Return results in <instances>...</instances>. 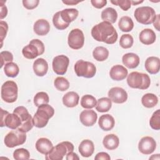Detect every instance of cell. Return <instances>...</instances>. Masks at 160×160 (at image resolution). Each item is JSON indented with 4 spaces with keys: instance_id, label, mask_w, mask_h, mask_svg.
I'll return each mask as SVG.
<instances>
[{
    "instance_id": "obj_1",
    "label": "cell",
    "mask_w": 160,
    "mask_h": 160,
    "mask_svg": "<svg viewBox=\"0 0 160 160\" xmlns=\"http://www.w3.org/2000/svg\"><path fill=\"white\" fill-rule=\"evenodd\" d=\"M91 35L97 41L108 44L115 43L118 38V32L112 24L105 21L95 25L91 29Z\"/></svg>"
},
{
    "instance_id": "obj_2",
    "label": "cell",
    "mask_w": 160,
    "mask_h": 160,
    "mask_svg": "<svg viewBox=\"0 0 160 160\" xmlns=\"http://www.w3.org/2000/svg\"><path fill=\"white\" fill-rule=\"evenodd\" d=\"M54 114V109L51 106L48 104L39 106L32 118L34 126L38 128L45 127Z\"/></svg>"
},
{
    "instance_id": "obj_3",
    "label": "cell",
    "mask_w": 160,
    "mask_h": 160,
    "mask_svg": "<svg viewBox=\"0 0 160 160\" xmlns=\"http://www.w3.org/2000/svg\"><path fill=\"white\" fill-rule=\"evenodd\" d=\"M127 83L132 88L146 89L150 86L151 79L147 74L134 71L128 76Z\"/></svg>"
},
{
    "instance_id": "obj_4",
    "label": "cell",
    "mask_w": 160,
    "mask_h": 160,
    "mask_svg": "<svg viewBox=\"0 0 160 160\" xmlns=\"http://www.w3.org/2000/svg\"><path fill=\"white\" fill-rule=\"evenodd\" d=\"M74 145L69 141H63L53 147L51 151L45 155L47 160H61L69 152L73 151Z\"/></svg>"
},
{
    "instance_id": "obj_5",
    "label": "cell",
    "mask_w": 160,
    "mask_h": 160,
    "mask_svg": "<svg viewBox=\"0 0 160 160\" xmlns=\"http://www.w3.org/2000/svg\"><path fill=\"white\" fill-rule=\"evenodd\" d=\"M44 49L43 42L38 39H34L29 42V44L22 48V53L24 58L32 59L42 54L44 52Z\"/></svg>"
},
{
    "instance_id": "obj_6",
    "label": "cell",
    "mask_w": 160,
    "mask_h": 160,
    "mask_svg": "<svg viewBox=\"0 0 160 160\" xmlns=\"http://www.w3.org/2000/svg\"><path fill=\"white\" fill-rule=\"evenodd\" d=\"M134 16L138 22L148 25L153 22L156 14L154 9L151 7L141 6L135 9Z\"/></svg>"
},
{
    "instance_id": "obj_7",
    "label": "cell",
    "mask_w": 160,
    "mask_h": 160,
    "mask_svg": "<svg viewBox=\"0 0 160 160\" xmlns=\"http://www.w3.org/2000/svg\"><path fill=\"white\" fill-rule=\"evenodd\" d=\"M18 92V86L14 81H7L1 86V98L8 103H12L17 100Z\"/></svg>"
},
{
    "instance_id": "obj_8",
    "label": "cell",
    "mask_w": 160,
    "mask_h": 160,
    "mask_svg": "<svg viewBox=\"0 0 160 160\" xmlns=\"http://www.w3.org/2000/svg\"><path fill=\"white\" fill-rule=\"evenodd\" d=\"M74 68L76 75L79 77L91 78L96 72V68L93 63L82 59L78 60L75 63Z\"/></svg>"
},
{
    "instance_id": "obj_9",
    "label": "cell",
    "mask_w": 160,
    "mask_h": 160,
    "mask_svg": "<svg viewBox=\"0 0 160 160\" xmlns=\"http://www.w3.org/2000/svg\"><path fill=\"white\" fill-rule=\"evenodd\" d=\"M13 112L16 114L21 121V124L18 129L27 132L33 128L34 123L32 118L25 107L22 106H18L14 109Z\"/></svg>"
},
{
    "instance_id": "obj_10",
    "label": "cell",
    "mask_w": 160,
    "mask_h": 160,
    "mask_svg": "<svg viewBox=\"0 0 160 160\" xmlns=\"http://www.w3.org/2000/svg\"><path fill=\"white\" fill-rule=\"evenodd\" d=\"M26 140V134L19 129H12L4 138V144L8 148H12L23 144Z\"/></svg>"
},
{
    "instance_id": "obj_11",
    "label": "cell",
    "mask_w": 160,
    "mask_h": 160,
    "mask_svg": "<svg viewBox=\"0 0 160 160\" xmlns=\"http://www.w3.org/2000/svg\"><path fill=\"white\" fill-rule=\"evenodd\" d=\"M21 124L19 117L15 113H9L1 109V127L6 126L11 129H18Z\"/></svg>"
},
{
    "instance_id": "obj_12",
    "label": "cell",
    "mask_w": 160,
    "mask_h": 160,
    "mask_svg": "<svg viewBox=\"0 0 160 160\" xmlns=\"http://www.w3.org/2000/svg\"><path fill=\"white\" fill-rule=\"evenodd\" d=\"M69 46L73 49H79L84 44V36L82 31L78 29H72L68 38Z\"/></svg>"
},
{
    "instance_id": "obj_13",
    "label": "cell",
    "mask_w": 160,
    "mask_h": 160,
    "mask_svg": "<svg viewBox=\"0 0 160 160\" xmlns=\"http://www.w3.org/2000/svg\"><path fill=\"white\" fill-rule=\"evenodd\" d=\"M69 64V59L65 55H59L54 58L52 60L53 71L58 75L64 74Z\"/></svg>"
},
{
    "instance_id": "obj_14",
    "label": "cell",
    "mask_w": 160,
    "mask_h": 160,
    "mask_svg": "<svg viewBox=\"0 0 160 160\" xmlns=\"http://www.w3.org/2000/svg\"><path fill=\"white\" fill-rule=\"evenodd\" d=\"M156 148V142L151 136H144L141 139L138 144L139 151L143 154H150Z\"/></svg>"
},
{
    "instance_id": "obj_15",
    "label": "cell",
    "mask_w": 160,
    "mask_h": 160,
    "mask_svg": "<svg viewBox=\"0 0 160 160\" xmlns=\"http://www.w3.org/2000/svg\"><path fill=\"white\" fill-rule=\"evenodd\" d=\"M108 97L114 103L122 104L125 102L128 99L127 92L122 88L114 87L108 91Z\"/></svg>"
},
{
    "instance_id": "obj_16",
    "label": "cell",
    "mask_w": 160,
    "mask_h": 160,
    "mask_svg": "<svg viewBox=\"0 0 160 160\" xmlns=\"http://www.w3.org/2000/svg\"><path fill=\"white\" fill-rule=\"evenodd\" d=\"M97 119V113L92 109L84 110L79 115V120L81 122L87 127L93 126L96 123Z\"/></svg>"
},
{
    "instance_id": "obj_17",
    "label": "cell",
    "mask_w": 160,
    "mask_h": 160,
    "mask_svg": "<svg viewBox=\"0 0 160 160\" xmlns=\"http://www.w3.org/2000/svg\"><path fill=\"white\" fill-rule=\"evenodd\" d=\"M128 73V70L125 67L117 64L111 68L109 71V76L112 80L122 81L127 77Z\"/></svg>"
},
{
    "instance_id": "obj_18",
    "label": "cell",
    "mask_w": 160,
    "mask_h": 160,
    "mask_svg": "<svg viewBox=\"0 0 160 160\" xmlns=\"http://www.w3.org/2000/svg\"><path fill=\"white\" fill-rule=\"evenodd\" d=\"M78 150L82 157H90L94 151V143L89 139H84L79 145Z\"/></svg>"
},
{
    "instance_id": "obj_19",
    "label": "cell",
    "mask_w": 160,
    "mask_h": 160,
    "mask_svg": "<svg viewBox=\"0 0 160 160\" xmlns=\"http://www.w3.org/2000/svg\"><path fill=\"white\" fill-rule=\"evenodd\" d=\"M33 71L34 74L39 77L44 76L48 72V64L43 58H38L34 61Z\"/></svg>"
},
{
    "instance_id": "obj_20",
    "label": "cell",
    "mask_w": 160,
    "mask_h": 160,
    "mask_svg": "<svg viewBox=\"0 0 160 160\" xmlns=\"http://www.w3.org/2000/svg\"><path fill=\"white\" fill-rule=\"evenodd\" d=\"M53 148L52 142L48 138H41L38 139L36 142V150L44 155L48 154Z\"/></svg>"
},
{
    "instance_id": "obj_21",
    "label": "cell",
    "mask_w": 160,
    "mask_h": 160,
    "mask_svg": "<svg viewBox=\"0 0 160 160\" xmlns=\"http://www.w3.org/2000/svg\"><path fill=\"white\" fill-rule=\"evenodd\" d=\"M33 29L37 35L45 36L49 32L50 24L47 20L40 19L34 22Z\"/></svg>"
},
{
    "instance_id": "obj_22",
    "label": "cell",
    "mask_w": 160,
    "mask_h": 160,
    "mask_svg": "<svg viewBox=\"0 0 160 160\" xmlns=\"http://www.w3.org/2000/svg\"><path fill=\"white\" fill-rule=\"evenodd\" d=\"M122 61L124 65L129 69H134L139 64V57L135 53L128 52L123 55Z\"/></svg>"
},
{
    "instance_id": "obj_23",
    "label": "cell",
    "mask_w": 160,
    "mask_h": 160,
    "mask_svg": "<svg viewBox=\"0 0 160 160\" xmlns=\"http://www.w3.org/2000/svg\"><path fill=\"white\" fill-rule=\"evenodd\" d=\"M144 66L146 70L151 74H157L159 71V58L155 56H150L146 59Z\"/></svg>"
},
{
    "instance_id": "obj_24",
    "label": "cell",
    "mask_w": 160,
    "mask_h": 160,
    "mask_svg": "<svg viewBox=\"0 0 160 160\" xmlns=\"http://www.w3.org/2000/svg\"><path fill=\"white\" fill-rule=\"evenodd\" d=\"M98 124L102 130L108 131L114 128L115 125V120L114 118L109 114H103L100 116L98 121Z\"/></svg>"
},
{
    "instance_id": "obj_25",
    "label": "cell",
    "mask_w": 160,
    "mask_h": 160,
    "mask_svg": "<svg viewBox=\"0 0 160 160\" xmlns=\"http://www.w3.org/2000/svg\"><path fill=\"white\" fill-rule=\"evenodd\" d=\"M139 39L142 44L145 45H150L155 42L156 36L153 30L146 28L141 31L139 35Z\"/></svg>"
},
{
    "instance_id": "obj_26",
    "label": "cell",
    "mask_w": 160,
    "mask_h": 160,
    "mask_svg": "<svg viewBox=\"0 0 160 160\" xmlns=\"http://www.w3.org/2000/svg\"><path fill=\"white\" fill-rule=\"evenodd\" d=\"M79 96L74 91H69L62 97V102L64 106L68 108H74L78 104Z\"/></svg>"
},
{
    "instance_id": "obj_27",
    "label": "cell",
    "mask_w": 160,
    "mask_h": 160,
    "mask_svg": "<svg viewBox=\"0 0 160 160\" xmlns=\"http://www.w3.org/2000/svg\"><path fill=\"white\" fill-rule=\"evenodd\" d=\"M102 144L104 148L107 149L114 150L118 147L119 144V139L116 135L114 134H109L104 136Z\"/></svg>"
},
{
    "instance_id": "obj_28",
    "label": "cell",
    "mask_w": 160,
    "mask_h": 160,
    "mask_svg": "<svg viewBox=\"0 0 160 160\" xmlns=\"http://www.w3.org/2000/svg\"><path fill=\"white\" fill-rule=\"evenodd\" d=\"M59 12L61 19L67 24H70V22L74 21L79 14L78 10L74 8L65 9L59 11Z\"/></svg>"
},
{
    "instance_id": "obj_29",
    "label": "cell",
    "mask_w": 160,
    "mask_h": 160,
    "mask_svg": "<svg viewBox=\"0 0 160 160\" xmlns=\"http://www.w3.org/2000/svg\"><path fill=\"white\" fill-rule=\"evenodd\" d=\"M101 19L103 21L108 22L111 24L116 22L118 18L117 11L112 8H107L101 12Z\"/></svg>"
},
{
    "instance_id": "obj_30",
    "label": "cell",
    "mask_w": 160,
    "mask_h": 160,
    "mask_svg": "<svg viewBox=\"0 0 160 160\" xmlns=\"http://www.w3.org/2000/svg\"><path fill=\"white\" fill-rule=\"evenodd\" d=\"M118 27L122 32H129L134 28V22L130 17L122 16L118 22Z\"/></svg>"
},
{
    "instance_id": "obj_31",
    "label": "cell",
    "mask_w": 160,
    "mask_h": 160,
    "mask_svg": "<svg viewBox=\"0 0 160 160\" xmlns=\"http://www.w3.org/2000/svg\"><path fill=\"white\" fill-rule=\"evenodd\" d=\"M141 102L145 108H152L157 105L158 98L152 93H147L142 97Z\"/></svg>"
},
{
    "instance_id": "obj_32",
    "label": "cell",
    "mask_w": 160,
    "mask_h": 160,
    "mask_svg": "<svg viewBox=\"0 0 160 160\" xmlns=\"http://www.w3.org/2000/svg\"><path fill=\"white\" fill-rule=\"evenodd\" d=\"M112 106V101L109 98H99L96 106V109L99 112H105L110 110Z\"/></svg>"
},
{
    "instance_id": "obj_33",
    "label": "cell",
    "mask_w": 160,
    "mask_h": 160,
    "mask_svg": "<svg viewBox=\"0 0 160 160\" xmlns=\"http://www.w3.org/2000/svg\"><path fill=\"white\" fill-rule=\"evenodd\" d=\"M92 56L98 61H104L109 56V51L103 46H98L92 51Z\"/></svg>"
},
{
    "instance_id": "obj_34",
    "label": "cell",
    "mask_w": 160,
    "mask_h": 160,
    "mask_svg": "<svg viewBox=\"0 0 160 160\" xmlns=\"http://www.w3.org/2000/svg\"><path fill=\"white\" fill-rule=\"evenodd\" d=\"M4 71L8 77L15 78L18 75L19 72V69L17 64L13 62H10L6 63L4 65Z\"/></svg>"
},
{
    "instance_id": "obj_35",
    "label": "cell",
    "mask_w": 160,
    "mask_h": 160,
    "mask_svg": "<svg viewBox=\"0 0 160 160\" xmlns=\"http://www.w3.org/2000/svg\"><path fill=\"white\" fill-rule=\"evenodd\" d=\"M97 100L92 95L86 94L81 98V105L84 109H92L96 106Z\"/></svg>"
},
{
    "instance_id": "obj_36",
    "label": "cell",
    "mask_w": 160,
    "mask_h": 160,
    "mask_svg": "<svg viewBox=\"0 0 160 160\" xmlns=\"http://www.w3.org/2000/svg\"><path fill=\"white\" fill-rule=\"evenodd\" d=\"M49 102L48 94L43 91L39 92L34 97V104L36 106L39 107L41 105L48 104Z\"/></svg>"
},
{
    "instance_id": "obj_37",
    "label": "cell",
    "mask_w": 160,
    "mask_h": 160,
    "mask_svg": "<svg viewBox=\"0 0 160 160\" xmlns=\"http://www.w3.org/2000/svg\"><path fill=\"white\" fill-rule=\"evenodd\" d=\"M54 85L55 88L60 91H65L69 88L68 80L64 77H57L54 81Z\"/></svg>"
},
{
    "instance_id": "obj_38",
    "label": "cell",
    "mask_w": 160,
    "mask_h": 160,
    "mask_svg": "<svg viewBox=\"0 0 160 160\" xmlns=\"http://www.w3.org/2000/svg\"><path fill=\"white\" fill-rule=\"evenodd\" d=\"M52 22L54 27L59 30H64L66 29L69 24L66 23L61 18L59 11L55 13L52 18Z\"/></svg>"
},
{
    "instance_id": "obj_39",
    "label": "cell",
    "mask_w": 160,
    "mask_h": 160,
    "mask_svg": "<svg viewBox=\"0 0 160 160\" xmlns=\"http://www.w3.org/2000/svg\"><path fill=\"white\" fill-rule=\"evenodd\" d=\"M134 42L133 38L129 34H122L119 40V45L124 49H128L132 47Z\"/></svg>"
},
{
    "instance_id": "obj_40",
    "label": "cell",
    "mask_w": 160,
    "mask_h": 160,
    "mask_svg": "<svg viewBox=\"0 0 160 160\" xmlns=\"http://www.w3.org/2000/svg\"><path fill=\"white\" fill-rule=\"evenodd\" d=\"M149 125L154 130L160 129V110L157 109L153 112L149 120Z\"/></svg>"
},
{
    "instance_id": "obj_41",
    "label": "cell",
    "mask_w": 160,
    "mask_h": 160,
    "mask_svg": "<svg viewBox=\"0 0 160 160\" xmlns=\"http://www.w3.org/2000/svg\"><path fill=\"white\" fill-rule=\"evenodd\" d=\"M29 152L24 148L16 149L13 152V158L16 160H27L29 159Z\"/></svg>"
},
{
    "instance_id": "obj_42",
    "label": "cell",
    "mask_w": 160,
    "mask_h": 160,
    "mask_svg": "<svg viewBox=\"0 0 160 160\" xmlns=\"http://www.w3.org/2000/svg\"><path fill=\"white\" fill-rule=\"evenodd\" d=\"M1 67L2 68L8 62H12L13 61V55L12 54L8 51H4L1 52Z\"/></svg>"
},
{
    "instance_id": "obj_43",
    "label": "cell",
    "mask_w": 160,
    "mask_h": 160,
    "mask_svg": "<svg viewBox=\"0 0 160 160\" xmlns=\"http://www.w3.org/2000/svg\"><path fill=\"white\" fill-rule=\"evenodd\" d=\"M111 2L116 6H119L123 11H128L131 6V2L129 0L111 1Z\"/></svg>"
},
{
    "instance_id": "obj_44",
    "label": "cell",
    "mask_w": 160,
    "mask_h": 160,
    "mask_svg": "<svg viewBox=\"0 0 160 160\" xmlns=\"http://www.w3.org/2000/svg\"><path fill=\"white\" fill-rule=\"evenodd\" d=\"M0 28H1V47L2 46V41L5 37L6 36L7 32L8 30V25L6 21H0Z\"/></svg>"
},
{
    "instance_id": "obj_45",
    "label": "cell",
    "mask_w": 160,
    "mask_h": 160,
    "mask_svg": "<svg viewBox=\"0 0 160 160\" xmlns=\"http://www.w3.org/2000/svg\"><path fill=\"white\" fill-rule=\"evenodd\" d=\"M39 2V0H23V6L27 9H33L36 8Z\"/></svg>"
},
{
    "instance_id": "obj_46",
    "label": "cell",
    "mask_w": 160,
    "mask_h": 160,
    "mask_svg": "<svg viewBox=\"0 0 160 160\" xmlns=\"http://www.w3.org/2000/svg\"><path fill=\"white\" fill-rule=\"evenodd\" d=\"M91 2L93 7L97 9H101L107 4L106 0H91Z\"/></svg>"
},
{
    "instance_id": "obj_47",
    "label": "cell",
    "mask_w": 160,
    "mask_h": 160,
    "mask_svg": "<svg viewBox=\"0 0 160 160\" xmlns=\"http://www.w3.org/2000/svg\"><path fill=\"white\" fill-rule=\"evenodd\" d=\"M94 159L96 160H110L111 157L109 155L105 152H100L98 153L94 157Z\"/></svg>"
},
{
    "instance_id": "obj_48",
    "label": "cell",
    "mask_w": 160,
    "mask_h": 160,
    "mask_svg": "<svg viewBox=\"0 0 160 160\" xmlns=\"http://www.w3.org/2000/svg\"><path fill=\"white\" fill-rule=\"evenodd\" d=\"M4 1H1L0 2V6H1V19H2L4 18L8 14V9L7 7L5 6V4H2Z\"/></svg>"
},
{
    "instance_id": "obj_49",
    "label": "cell",
    "mask_w": 160,
    "mask_h": 160,
    "mask_svg": "<svg viewBox=\"0 0 160 160\" xmlns=\"http://www.w3.org/2000/svg\"><path fill=\"white\" fill-rule=\"evenodd\" d=\"M66 159L67 160H76V159H79V158L78 157V154L75 152H74L73 151L69 152L67 154Z\"/></svg>"
},
{
    "instance_id": "obj_50",
    "label": "cell",
    "mask_w": 160,
    "mask_h": 160,
    "mask_svg": "<svg viewBox=\"0 0 160 160\" xmlns=\"http://www.w3.org/2000/svg\"><path fill=\"white\" fill-rule=\"evenodd\" d=\"M153 24H154V27L156 29V30L159 31V14L156 15V18L153 21Z\"/></svg>"
},
{
    "instance_id": "obj_51",
    "label": "cell",
    "mask_w": 160,
    "mask_h": 160,
    "mask_svg": "<svg viewBox=\"0 0 160 160\" xmlns=\"http://www.w3.org/2000/svg\"><path fill=\"white\" fill-rule=\"evenodd\" d=\"M80 1H74V0H65L62 1V2L67 5H76L80 2Z\"/></svg>"
},
{
    "instance_id": "obj_52",
    "label": "cell",
    "mask_w": 160,
    "mask_h": 160,
    "mask_svg": "<svg viewBox=\"0 0 160 160\" xmlns=\"http://www.w3.org/2000/svg\"><path fill=\"white\" fill-rule=\"evenodd\" d=\"M131 4H132V5H134V6H136V5H137V4H141V3H142V2H143V1H131Z\"/></svg>"
}]
</instances>
